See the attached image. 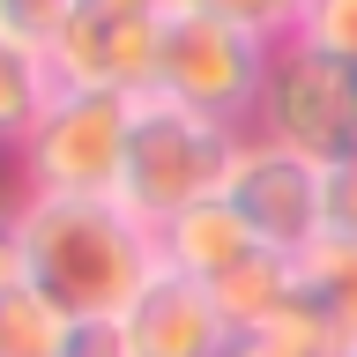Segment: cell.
Segmentation results:
<instances>
[{
    "label": "cell",
    "mask_w": 357,
    "mask_h": 357,
    "mask_svg": "<svg viewBox=\"0 0 357 357\" xmlns=\"http://www.w3.org/2000/svg\"><path fill=\"white\" fill-rule=\"evenodd\" d=\"M22 253H30V283L67 312V320H119L142 298L164 253L156 231L119 208V201H75V194H22Z\"/></svg>",
    "instance_id": "obj_1"
},
{
    "label": "cell",
    "mask_w": 357,
    "mask_h": 357,
    "mask_svg": "<svg viewBox=\"0 0 357 357\" xmlns=\"http://www.w3.org/2000/svg\"><path fill=\"white\" fill-rule=\"evenodd\" d=\"M245 134L238 127H216L186 112L178 97L164 89H142L127 112V164H119V208H127L142 231H164L172 216H186L194 201H216L231 164H238Z\"/></svg>",
    "instance_id": "obj_2"
},
{
    "label": "cell",
    "mask_w": 357,
    "mask_h": 357,
    "mask_svg": "<svg viewBox=\"0 0 357 357\" xmlns=\"http://www.w3.org/2000/svg\"><path fill=\"white\" fill-rule=\"evenodd\" d=\"M268 52L275 45L245 22L201 15V8H178L164 15V45H156V82L164 97H178L186 112L216 119V127L253 134V112H261V82H268Z\"/></svg>",
    "instance_id": "obj_3"
},
{
    "label": "cell",
    "mask_w": 357,
    "mask_h": 357,
    "mask_svg": "<svg viewBox=\"0 0 357 357\" xmlns=\"http://www.w3.org/2000/svg\"><path fill=\"white\" fill-rule=\"evenodd\" d=\"M253 142L305 156L312 172H328L342 156H357V67L305 38H283L268 52L261 112H253Z\"/></svg>",
    "instance_id": "obj_4"
},
{
    "label": "cell",
    "mask_w": 357,
    "mask_h": 357,
    "mask_svg": "<svg viewBox=\"0 0 357 357\" xmlns=\"http://www.w3.org/2000/svg\"><path fill=\"white\" fill-rule=\"evenodd\" d=\"M127 112L134 97L112 89H67L45 105L30 142L15 149L22 194H75V201H112L119 194V164H127Z\"/></svg>",
    "instance_id": "obj_5"
},
{
    "label": "cell",
    "mask_w": 357,
    "mask_h": 357,
    "mask_svg": "<svg viewBox=\"0 0 357 357\" xmlns=\"http://www.w3.org/2000/svg\"><path fill=\"white\" fill-rule=\"evenodd\" d=\"M164 15H172V0H67L45 60H52V75H60L67 89L142 97V89L156 82Z\"/></svg>",
    "instance_id": "obj_6"
},
{
    "label": "cell",
    "mask_w": 357,
    "mask_h": 357,
    "mask_svg": "<svg viewBox=\"0 0 357 357\" xmlns=\"http://www.w3.org/2000/svg\"><path fill=\"white\" fill-rule=\"evenodd\" d=\"M223 201L245 216V231L275 253H305L320 231H328V208H320V172L305 156L275 149V142H253L245 134L238 164L223 178Z\"/></svg>",
    "instance_id": "obj_7"
},
{
    "label": "cell",
    "mask_w": 357,
    "mask_h": 357,
    "mask_svg": "<svg viewBox=\"0 0 357 357\" xmlns=\"http://www.w3.org/2000/svg\"><path fill=\"white\" fill-rule=\"evenodd\" d=\"M119 335H127V357H223L231 350V320H223L216 290L178 275V268H156L142 298L119 312Z\"/></svg>",
    "instance_id": "obj_8"
},
{
    "label": "cell",
    "mask_w": 357,
    "mask_h": 357,
    "mask_svg": "<svg viewBox=\"0 0 357 357\" xmlns=\"http://www.w3.org/2000/svg\"><path fill=\"white\" fill-rule=\"evenodd\" d=\"M156 253H164V268H178V275H194V283L216 290L245 253H261V238H253L245 216L216 194V201H194L186 216L164 223V231H156Z\"/></svg>",
    "instance_id": "obj_9"
},
{
    "label": "cell",
    "mask_w": 357,
    "mask_h": 357,
    "mask_svg": "<svg viewBox=\"0 0 357 357\" xmlns=\"http://www.w3.org/2000/svg\"><path fill=\"white\" fill-rule=\"evenodd\" d=\"M298 305L328 328L335 357H357V238L350 231H320L298 253Z\"/></svg>",
    "instance_id": "obj_10"
},
{
    "label": "cell",
    "mask_w": 357,
    "mask_h": 357,
    "mask_svg": "<svg viewBox=\"0 0 357 357\" xmlns=\"http://www.w3.org/2000/svg\"><path fill=\"white\" fill-rule=\"evenodd\" d=\"M216 305H223V320H231V335L261 328V320H283V312L298 305V253H275V245L245 253L216 283Z\"/></svg>",
    "instance_id": "obj_11"
},
{
    "label": "cell",
    "mask_w": 357,
    "mask_h": 357,
    "mask_svg": "<svg viewBox=\"0 0 357 357\" xmlns=\"http://www.w3.org/2000/svg\"><path fill=\"white\" fill-rule=\"evenodd\" d=\"M60 97V75L38 45H22L15 30H0V149H22L45 105Z\"/></svg>",
    "instance_id": "obj_12"
},
{
    "label": "cell",
    "mask_w": 357,
    "mask_h": 357,
    "mask_svg": "<svg viewBox=\"0 0 357 357\" xmlns=\"http://www.w3.org/2000/svg\"><path fill=\"white\" fill-rule=\"evenodd\" d=\"M67 328H75V320H67L38 283L0 290V357H60Z\"/></svg>",
    "instance_id": "obj_13"
},
{
    "label": "cell",
    "mask_w": 357,
    "mask_h": 357,
    "mask_svg": "<svg viewBox=\"0 0 357 357\" xmlns=\"http://www.w3.org/2000/svg\"><path fill=\"white\" fill-rule=\"evenodd\" d=\"M223 357H335L328 328L312 320L305 305H290L283 320H261V328H238Z\"/></svg>",
    "instance_id": "obj_14"
},
{
    "label": "cell",
    "mask_w": 357,
    "mask_h": 357,
    "mask_svg": "<svg viewBox=\"0 0 357 357\" xmlns=\"http://www.w3.org/2000/svg\"><path fill=\"white\" fill-rule=\"evenodd\" d=\"M178 8H201V15L245 22V30H261L268 45L298 38V22H305V0H178Z\"/></svg>",
    "instance_id": "obj_15"
},
{
    "label": "cell",
    "mask_w": 357,
    "mask_h": 357,
    "mask_svg": "<svg viewBox=\"0 0 357 357\" xmlns=\"http://www.w3.org/2000/svg\"><path fill=\"white\" fill-rule=\"evenodd\" d=\"M298 38L320 45V52H335L342 67H357V0H305Z\"/></svg>",
    "instance_id": "obj_16"
},
{
    "label": "cell",
    "mask_w": 357,
    "mask_h": 357,
    "mask_svg": "<svg viewBox=\"0 0 357 357\" xmlns=\"http://www.w3.org/2000/svg\"><path fill=\"white\" fill-rule=\"evenodd\" d=\"M60 15H67V0H0V30H15L22 45H52V30H60Z\"/></svg>",
    "instance_id": "obj_17"
},
{
    "label": "cell",
    "mask_w": 357,
    "mask_h": 357,
    "mask_svg": "<svg viewBox=\"0 0 357 357\" xmlns=\"http://www.w3.org/2000/svg\"><path fill=\"white\" fill-rule=\"evenodd\" d=\"M320 208H328V231H350L357 238V156L320 172Z\"/></svg>",
    "instance_id": "obj_18"
},
{
    "label": "cell",
    "mask_w": 357,
    "mask_h": 357,
    "mask_svg": "<svg viewBox=\"0 0 357 357\" xmlns=\"http://www.w3.org/2000/svg\"><path fill=\"white\" fill-rule=\"evenodd\" d=\"M60 357H127V335H119V320H75Z\"/></svg>",
    "instance_id": "obj_19"
},
{
    "label": "cell",
    "mask_w": 357,
    "mask_h": 357,
    "mask_svg": "<svg viewBox=\"0 0 357 357\" xmlns=\"http://www.w3.org/2000/svg\"><path fill=\"white\" fill-rule=\"evenodd\" d=\"M30 283V253H22V216L0 208V290H22Z\"/></svg>",
    "instance_id": "obj_20"
}]
</instances>
